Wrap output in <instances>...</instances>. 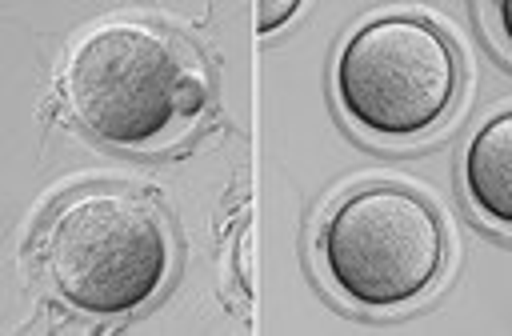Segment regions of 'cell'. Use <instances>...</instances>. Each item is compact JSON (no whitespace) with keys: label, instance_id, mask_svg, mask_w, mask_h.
Instances as JSON below:
<instances>
[{"label":"cell","instance_id":"1","mask_svg":"<svg viewBox=\"0 0 512 336\" xmlns=\"http://www.w3.org/2000/svg\"><path fill=\"white\" fill-rule=\"evenodd\" d=\"M76 120L108 144H152L204 104L196 64L144 24H104L64 68Z\"/></svg>","mask_w":512,"mask_h":336},{"label":"cell","instance_id":"2","mask_svg":"<svg viewBox=\"0 0 512 336\" xmlns=\"http://www.w3.org/2000/svg\"><path fill=\"white\" fill-rule=\"evenodd\" d=\"M44 268L56 292L96 316L144 304L168 268V236L152 204L120 188L64 200L44 232Z\"/></svg>","mask_w":512,"mask_h":336},{"label":"cell","instance_id":"3","mask_svg":"<svg viewBox=\"0 0 512 336\" xmlns=\"http://www.w3.org/2000/svg\"><path fill=\"white\" fill-rule=\"evenodd\" d=\"M344 112L376 136L428 132L456 96L452 44L416 16H380L364 24L336 60Z\"/></svg>","mask_w":512,"mask_h":336},{"label":"cell","instance_id":"4","mask_svg":"<svg viewBox=\"0 0 512 336\" xmlns=\"http://www.w3.org/2000/svg\"><path fill=\"white\" fill-rule=\"evenodd\" d=\"M324 264L344 296L372 308L404 304L440 272L444 228L420 196L376 184L332 208L324 224Z\"/></svg>","mask_w":512,"mask_h":336},{"label":"cell","instance_id":"5","mask_svg":"<svg viewBox=\"0 0 512 336\" xmlns=\"http://www.w3.org/2000/svg\"><path fill=\"white\" fill-rule=\"evenodd\" d=\"M464 184L480 212H488L496 224L512 220V116H492L468 144L464 160Z\"/></svg>","mask_w":512,"mask_h":336},{"label":"cell","instance_id":"6","mask_svg":"<svg viewBox=\"0 0 512 336\" xmlns=\"http://www.w3.org/2000/svg\"><path fill=\"white\" fill-rule=\"evenodd\" d=\"M476 24L488 36V48L496 52V60L508 64L512 52H508V32H504V4H476Z\"/></svg>","mask_w":512,"mask_h":336},{"label":"cell","instance_id":"7","mask_svg":"<svg viewBox=\"0 0 512 336\" xmlns=\"http://www.w3.org/2000/svg\"><path fill=\"white\" fill-rule=\"evenodd\" d=\"M296 0H284V4H260V16H256V28L260 32H272L276 24H284V20H292L296 16Z\"/></svg>","mask_w":512,"mask_h":336}]
</instances>
